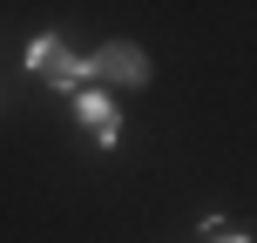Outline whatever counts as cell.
Instances as JSON below:
<instances>
[{
    "label": "cell",
    "mask_w": 257,
    "mask_h": 243,
    "mask_svg": "<svg viewBox=\"0 0 257 243\" xmlns=\"http://www.w3.org/2000/svg\"><path fill=\"white\" fill-rule=\"evenodd\" d=\"M88 68H95L102 81H128V88H149V75H156L149 54H142L136 41H108V48H95V54H88Z\"/></svg>",
    "instance_id": "obj_1"
},
{
    "label": "cell",
    "mask_w": 257,
    "mask_h": 243,
    "mask_svg": "<svg viewBox=\"0 0 257 243\" xmlns=\"http://www.w3.org/2000/svg\"><path fill=\"white\" fill-rule=\"evenodd\" d=\"M210 243H250V236L244 230H223V236H210Z\"/></svg>",
    "instance_id": "obj_4"
},
{
    "label": "cell",
    "mask_w": 257,
    "mask_h": 243,
    "mask_svg": "<svg viewBox=\"0 0 257 243\" xmlns=\"http://www.w3.org/2000/svg\"><path fill=\"white\" fill-rule=\"evenodd\" d=\"M68 108H75V122L88 128L102 149H115V142H122V115H115V102H108V95H95V88H88V95H75Z\"/></svg>",
    "instance_id": "obj_2"
},
{
    "label": "cell",
    "mask_w": 257,
    "mask_h": 243,
    "mask_svg": "<svg viewBox=\"0 0 257 243\" xmlns=\"http://www.w3.org/2000/svg\"><path fill=\"white\" fill-rule=\"evenodd\" d=\"M21 61L27 68H34V75H61V68H68V48H61V34H34V41H27V54H21Z\"/></svg>",
    "instance_id": "obj_3"
}]
</instances>
